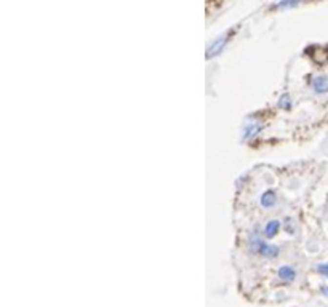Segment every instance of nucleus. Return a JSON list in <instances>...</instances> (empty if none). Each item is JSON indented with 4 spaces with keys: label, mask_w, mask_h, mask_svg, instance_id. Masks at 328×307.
<instances>
[{
    "label": "nucleus",
    "mask_w": 328,
    "mask_h": 307,
    "mask_svg": "<svg viewBox=\"0 0 328 307\" xmlns=\"http://www.w3.org/2000/svg\"><path fill=\"white\" fill-rule=\"evenodd\" d=\"M250 246L255 253L263 254L264 258H275L279 254V248L275 245H270V243H264L260 239H251Z\"/></svg>",
    "instance_id": "obj_1"
},
{
    "label": "nucleus",
    "mask_w": 328,
    "mask_h": 307,
    "mask_svg": "<svg viewBox=\"0 0 328 307\" xmlns=\"http://www.w3.org/2000/svg\"><path fill=\"white\" fill-rule=\"evenodd\" d=\"M226 43H227V37H226V36L220 37V39H218L216 42L213 43L211 47L208 48V51H206V58H208V60H211V58H215L216 55H220L221 51H223V48L226 47Z\"/></svg>",
    "instance_id": "obj_2"
},
{
    "label": "nucleus",
    "mask_w": 328,
    "mask_h": 307,
    "mask_svg": "<svg viewBox=\"0 0 328 307\" xmlns=\"http://www.w3.org/2000/svg\"><path fill=\"white\" fill-rule=\"evenodd\" d=\"M312 86L317 93H327L328 91V77L325 75H320V77H315L312 80Z\"/></svg>",
    "instance_id": "obj_3"
},
{
    "label": "nucleus",
    "mask_w": 328,
    "mask_h": 307,
    "mask_svg": "<svg viewBox=\"0 0 328 307\" xmlns=\"http://www.w3.org/2000/svg\"><path fill=\"white\" fill-rule=\"evenodd\" d=\"M279 230H280V223L277 221V219H272V221H269L266 225H264V235H266L267 239L275 237Z\"/></svg>",
    "instance_id": "obj_4"
},
{
    "label": "nucleus",
    "mask_w": 328,
    "mask_h": 307,
    "mask_svg": "<svg viewBox=\"0 0 328 307\" xmlns=\"http://www.w3.org/2000/svg\"><path fill=\"white\" fill-rule=\"evenodd\" d=\"M279 277L284 282H293L296 279V270L290 267V266H284V267L279 269Z\"/></svg>",
    "instance_id": "obj_5"
},
{
    "label": "nucleus",
    "mask_w": 328,
    "mask_h": 307,
    "mask_svg": "<svg viewBox=\"0 0 328 307\" xmlns=\"http://www.w3.org/2000/svg\"><path fill=\"white\" fill-rule=\"evenodd\" d=\"M275 192L274 190H266L263 195H261V205L264 206V208H270V206H274L275 205Z\"/></svg>",
    "instance_id": "obj_6"
},
{
    "label": "nucleus",
    "mask_w": 328,
    "mask_h": 307,
    "mask_svg": "<svg viewBox=\"0 0 328 307\" xmlns=\"http://www.w3.org/2000/svg\"><path fill=\"white\" fill-rule=\"evenodd\" d=\"M260 131H261V125L260 123H251V125L245 126V128H244L242 138H244V140H248V138H253L255 135H258Z\"/></svg>",
    "instance_id": "obj_7"
},
{
    "label": "nucleus",
    "mask_w": 328,
    "mask_h": 307,
    "mask_svg": "<svg viewBox=\"0 0 328 307\" xmlns=\"http://www.w3.org/2000/svg\"><path fill=\"white\" fill-rule=\"evenodd\" d=\"M291 100H290V96L288 95H284L280 98V101H279V106L280 107H284V109H290V106H291Z\"/></svg>",
    "instance_id": "obj_8"
},
{
    "label": "nucleus",
    "mask_w": 328,
    "mask_h": 307,
    "mask_svg": "<svg viewBox=\"0 0 328 307\" xmlns=\"http://www.w3.org/2000/svg\"><path fill=\"white\" fill-rule=\"evenodd\" d=\"M299 0H282L280 3H277V8H287V7H293L296 5Z\"/></svg>",
    "instance_id": "obj_9"
},
{
    "label": "nucleus",
    "mask_w": 328,
    "mask_h": 307,
    "mask_svg": "<svg viewBox=\"0 0 328 307\" xmlns=\"http://www.w3.org/2000/svg\"><path fill=\"white\" fill-rule=\"evenodd\" d=\"M317 272H319V274H322V275L328 277V264H319L317 266Z\"/></svg>",
    "instance_id": "obj_10"
},
{
    "label": "nucleus",
    "mask_w": 328,
    "mask_h": 307,
    "mask_svg": "<svg viewBox=\"0 0 328 307\" xmlns=\"http://www.w3.org/2000/svg\"><path fill=\"white\" fill-rule=\"evenodd\" d=\"M322 293L327 294V296H328V287H324V288H322Z\"/></svg>",
    "instance_id": "obj_11"
}]
</instances>
